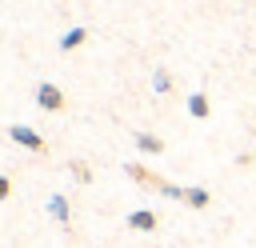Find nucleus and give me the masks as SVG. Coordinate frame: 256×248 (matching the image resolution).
Here are the masks:
<instances>
[{"label":"nucleus","instance_id":"nucleus-1","mask_svg":"<svg viewBox=\"0 0 256 248\" xmlns=\"http://www.w3.org/2000/svg\"><path fill=\"white\" fill-rule=\"evenodd\" d=\"M36 104H40L44 112H60V108H64V92H60L52 80H40V84H36Z\"/></svg>","mask_w":256,"mask_h":248},{"label":"nucleus","instance_id":"nucleus-2","mask_svg":"<svg viewBox=\"0 0 256 248\" xmlns=\"http://www.w3.org/2000/svg\"><path fill=\"white\" fill-rule=\"evenodd\" d=\"M8 136L20 144V148H32V152H44V136L28 124H8Z\"/></svg>","mask_w":256,"mask_h":248},{"label":"nucleus","instance_id":"nucleus-3","mask_svg":"<svg viewBox=\"0 0 256 248\" xmlns=\"http://www.w3.org/2000/svg\"><path fill=\"white\" fill-rule=\"evenodd\" d=\"M128 228H136V232H152V228H156V212H148V208L128 212Z\"/></svg>","mask_w":256,"mask_h":248},{"label":"nucleus","instance_id":"nucleus-4","mask_svg":"<svg viewBox=\"0 0 256 248\" xmlns=\"http://www.w3.org/2000/svg\"><path fill=\"white\" fill-rule=\"evenodd\" d=\"M84 40H88V28H84V24H80V28H68V32L60 36V52H76Z\"/></svg>","mask_w":256,"mask_h":248},{"label":"nucleus","instance_id":"nucleus-5","mask_svg":"<svg viewBox=\"0 0 256 248\" xmlns=\"http://www.w3.org/2000/svg\"><path fill=\"white\" fill-rule=\"evenodd\" d=\"M136 148L148 152V156H160V152H164V140L152 136V132H136Z\"/></svg>","mask_w":256,"mask_h":248},{"label":"nucleus","instance_id":"nucleus-6","mask_svg":"<svg viewBox=\"0 0 256 248\" xmlns=\"http://www.w3.org/2000/svg\"><path fill=\"white\" fill-rule=\"evenodd\" d=\"M188 112H192L196 120H204V116L212 112V104H208V96H204V92H192V96H188Z\"/></svg>","mask_w":256,"mask_h":248},{"label":"nucleus","instance_id":"nucleus-7","mask_svg":"<svg viewBox=\"0 0 256 248\" xmlns=\"http://www.w3.org/2000/svg\"><path fill=\"white\" fill-rule=\"evenodd\" d=\"M124 172H128L132 180H140V184H152V188H160V184H164L160 176H152V172H148V168H140V164H124Z\"/></svg>","mask_w":256,"mask_h":248},{"label":"nucleus","instance_id":"nucleus-8","mask_svg":"<svg viewBox=\"0 0 256 248\" xmlns=\"http://www.w3.org/2000/svg\"><path fill=\"white\" fill-rule=\"evenodd\" d=\"M208 188H184V204H192V208H208Z\"/></svg>","mask_w":256,"mask_h":248},{"label":"nucleus","instance_id":"nucleus-9","mask_svg":"<svg viewBox=\"0 0 256 248\" xmlns=\"http://www.w3.org/2000/svg\"><path fill=\"white\" fill-rule=\"evenodd\" d=\"M48 212H52L60 224H68V200H64V196H52V200H48Z\"/></svg>","mask_w":256,"mask_h":248},{"label":"nucleus","instance_id":"nucleus-10","mask_svg":"<svg viewBox=\"0 0 256 248\" xmlns=\"http://www.w3.org/2000/svg\"><path fill=\"white\" fill-rule=\"evenodd\" d=\"M152 88H156L160 96H164V92H172V76H168L164 68H156V72H152Z\"/></svg>","mask_w":256,"mask_h":248},{"label":"nucleus","instance_id":"nucleus-11","mask_svg":"<svg viewBox=\"0 0 256 248\" xmlns=\"http://www.w3.org/2000/svg\"><path fill=\"white\" fill-rule=\"evenodd\" d=\"M72 176H76L80 184H88V180H92V172H88V164H80V160L72 164Z\"/></svg>","mask_w":256,"mask_h":248},{"label":"nucleus","instance_id":"nucleus-12","mask_svg":"<svg viewBox=\"0 0 256 248\" xmlns=\"http://www.w3.org/2000/svg\"><path fill=\"white\" fill-rule=\"evenodd\" d=\"M8 192H12V180H8V176H0V200H8Z\"/></svg>","mask_w":256,"mask_h":248}]
</instances>
